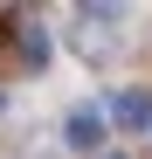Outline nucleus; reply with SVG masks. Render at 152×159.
Wrapping results in <instances>:
<instances>
[{"mask_svg":"<svg viewBox=\"0 0 152 159\" xmlns=\"http://www.w3.org/2000/svg\"><path fill=\"white\" fill-rule=\"evenodd\" d=\"M21 62H28V69L48 62V35H42V28H21Z\"/></svg>","mask_w":152,"mask_h":159,"instance_id":"nucleus-3","label":"nucleus"},{"mask_svg":"<svg viewBox=\"0 0 152 159\" xmlns=\"http://www.w3.org/2000/svg\"><path fill=\"white\" fill-rule=\"evenodd\" d=\"M104 118H111L118 131H152V90H118V97L104 104Z\"/></svg>","mask_w":152,"mask_h":159,"instance_id":"nucleus-1","label":"nucleus"},{"mask_svg":"<svg viewBox=\"0 0 152 159\" xmlns=\"http://www.w3.org/2000/svg\"><path fill=\"white\" fill-rule=\"evenodd\" d=\"M62 139H69L76 152H97V145H104V111H69Z\"/></svg>","mask_w":152,"mask_h":159,"instance_id":"nucleus-2","label":"nucleus"}]
</instances>
